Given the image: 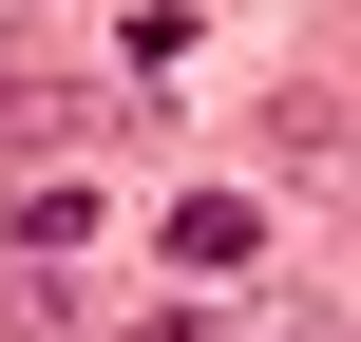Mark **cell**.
<instances>
[{
	"label": "cell",
	"mask_w": 361,
	"mask_h": 342,
	"mask_svg": "<svg viewBox=\"0 0 361 342\" xmlns=\"http://www.w3.org/2000/svg\"><path fill=\"white\" fill-rule=\"evenodd\" d=\"M247 248H267V228H247V209H228V190H190V209H171V267H190V286H228V267H247Z\"/></svg>",
	"instance_id": "cell-1"
},
{
	"label": "cell",
	"mask_w": 361,
	"mask_h": 342,
	"mask_svg": "<svg viewBox=\"0 0 361 342\" xmlns=\"http://www.w3.org/2000/svg\"><path fill=\"white\" fill-rule=\"evenodd\" d=\"M133 342H209V324H190V305H152V324H133Z\"/></svg>",
	"instance_id": "cell-2"
}]
</instances>
